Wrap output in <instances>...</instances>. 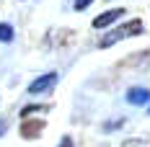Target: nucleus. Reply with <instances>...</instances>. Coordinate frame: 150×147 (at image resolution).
<instances>
[{
  "label": "nucleus",
  "mask_w": 150,
  "mask_h": 147,
  "mask_svg": "<svg viewBox=\"0 0 150 147\" xmlns=\"http://www.w3.org/2000/svg\"><path fill=\"white\" fill-rule=\"evenodd\" d=\"M142 31H145V26H142V21H140V18H135V21H127V23H122L119 29H111V31H109L104 39L98 41V46H101V49H109L111 44H117V41L127 39V36L142 34Z\"/></svg>",
  "instance_id": "f257e3e1"
},
{
  "label": "nucleus",
  "mask_w": 150,
  "mask_h": 147,
  "mask_svg": "<svg viewBox=\"0 0 150 147\" xmlns=\"http://www.w3.org/2000/svg\"><path fill=\"white\" fill-rule=\"evenodd\" d=\"M57 80H60V75H57V72H44V75H39L36 80H31V85L26 90H29L31 96H42V93H47V90L54 88Z\"/></svg>",
  "instance_id": "f03ea898"
},
{
  "label": "nucleus",
  "mask_w": 150,
  "mask_h": 147,
  "mask_svg": "<svg viewBox=\"0 0 150 147\" xmlns=\"http://www.w3.org/2000/svg\"><path fill=\"white\" fill-rule=\"evenodd\" d=\"M124 15V8H111V11H104L101 15H96L93 18V29H109L111 23H117V18H122Z\"/></svg>",
  "instance_id": "7ed1b4c3"
},
{
  "label": "nucleus",
  "mask_w": 150,
  "mask_h": 147,
  "mask_svg": "<svg viewBox=\"0 0 150 147\" xmlns=\"http://www.w3.org/2000/svg\"><path fill=\"white\" fill-rule=\"evenodd\" d=\"M127 103H132V106H145V103H150V90L148 88H129L127 90Z\"/></svg>",
  "instance_id": "20e7f679"
},
{
  "label": "nucleus",
  "mask_w": 150,
  "mask_h": 147,
  "mask_svg": "<svg viewBox=\"0 0 150 147\" xmlns=\"http://www.w3.org/2000/svg\"><path fill=\"white\" fill-rule=\"evenodd\" d=\"M16 39V31L11 23H0V44H11Z\"/></svg>",
  "instance_id": "39448f33"
},
{
  "label": "nucleus",
  "mask_w": 150,
  "mask_h": 147,
  "mask_svg": "<svg viewBox=\"0 0 150 147\" xmlns=\"http://www.w3.org/2000/svg\"><path fill=\"white\" fill-rule=\"evenodd\" d=\"M34 111H47V106H23V108H21V116H29Z\"/></svg>",
  "instance_id": "423d86ee"
},
{
  "label": "nucleus",
  "mask_w": 150,
  "mask_h": 147,
  "mask_svg": "<svg viewBox=\"0 0 150 147\" xmlns=\"http://www.w3.org/2000/svg\"><path fill=\"white\" fill-rule=\"evenodd\" d=\"M122 124H124V119H117V121H106V124H104V132H114V129H119Z\"/></svg>",
  "instance_id": "0eeeda50"
},
{
  "label": "nucleus",
  "mask_w": 150,
  "mask_h": 147,
  "mask_svg": "<svg viewBox=\"0 0 150 147\" xmlns=\"http://www.w3.org/2000/svg\"><path fill=\"white\" fill-rule=\"evenodd\" d=\"M91 3H93V0H75V3H73V8L78 11V13H80V11H86V8H88Z\"/></svg>",
  "instance_id": "6e6552de"
},
{
  "label": "nucleus",
  "mask_w": 150,
  "mask_h": 147,
  "mask_svg": "<svg viewBox=\"0 0 150 147\" xmlns=\"http://www.w3.org/2000/svg\"><path fill=\"white\" fill-rule=\"evenodd\" d=\"M60 147H73V139H70V137H62V142H60Z\"/></svg>",
  "instance_id": "1a4fd4ad"
},
{
  "label": "nucleus",
  "mask_w": 150,
  "mask_h": 147,
  "mask_svg": "<svg viewBox=\"0 0 150 147\" xmlns=\"http://www.w3.org/2000/svg\"><path fill=\"white\" fill-rule=\"evenodd\" d=\"M5 134V119H0V137Z\"/></svg>",
  "instance_id": "9d476101"
},
{
  "label": "nucleus",
  "mask_w": 150,
  "mask_h": 147,
  "mask_svg": "<svg viewBox=\"0 0 150 147\" xmlns=\"http://www.w3.org/2000/svg\"><path fill=\"white\" fill-rule=\"evenodd\" d=\"M148 114H150V108H148Z\"/></svg>",
  "instance_id": "9b49d317"
}]
</instances>
